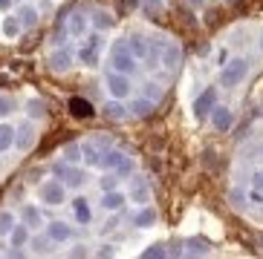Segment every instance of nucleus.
Masks as SVG:
<instances>
[{"label":"nucleus","mask_w":263,"mask_h":259,"mask_svg":"<svg viewBox=\"0 0 263 259\" xmlns=\"http://www.w3.org/2000/svg\"><path fill=\"white\" fill-rule=\"evenodd\" d=\"M15 136H17V130H15V127H9V124H0V153H6L9 147L15 144Z\"/></svg>","instance_id":"4be33fe9"},{"label":"nucleus","mask_w":263,"mask_h":259,"mask_svg":"<svg viewBox=\"0 0 263 259\" xmlns=\"http://www.w3.org/2000/svg\"><path fill=\"white\" fill-rule=\"evenodd\" d=\"M130 199H133V202H139V205H145L147 199H151V187H147L145 179H133V184H130Z\"/></svg>","instance_id":"f3484780"},{"label":"nucleus","mask_w":263,"mask_h":259,"mask_svg":"<svg viewBox=\"0 0 263 259\" xmlns=\"http://www.w3.org/2000/svg\"><path fill=\"white\" fill-rule=\"evenodd\" d=\"M52 173H55V179H61V182L70 184V187H81V184H84V170L72 167L70 161H58L52 167Z\"/></svg>","instance_id":"423d86ee"},{"label":"nucleus","mask_w":263,"mask_h":259,"mask_svg":"<svg viewBox=\"0 0 263 259\" xmlns=\"http://www.w3.org/2000/svg\"><path fill=\"white\" fill-rule=\"evenodd\" d=\"M154 222H156V210H154V207H145V210H139V213L133 216V225H136V228H151Z\"/></svg>","instance_id":"5701e85b"},{"label":"nucleus","mask_w":263,"mask_h":259,"mask_svg":"<svg viewBox=\"0 0 263 259\" xmlns=\"http://www.w3.org/2000/svg\"><path fill=\"white\" fill-rule=\"evenodd\" d=\"M145 98H151L154 104H156V101H162V87L154 84V81H147V84H145Z\"/></svg>","instance_id":"2f4dec72"},{"label":"nucleus","mask_w":263,"mask_h":259,"mask_svg":"<svg viewBox=\"0 0 263 259\" xmlns=\"http://www.w3.org/2000/svg\"><path fill=\"white\" fill-rule=\"evenodd\" d=\"M49 239V236H47ZM47 239H44V236H35V239H32V248H35V251H44V248H47Z\"/></svg>","instance_id":"e433bc0d"},{"label":"nucleus","mask_w":263,"mask_h":259,"mask_svg":"<svg viewBox=\"0 0 263 259\" xmlns=\"http://www.w3.org/2000/svg\"><path fill=\"white\" fill-rule=\"evenodd\" d=\"M15 3H24V0H15Z\"/></svg>","instance_id":"37998d69"},{"label":"nucleus","mask_w":263,"mask_h":259,"mask_svg":"<svg viewBox=\"0 0 263 259\" xmlns=\"http://www.w3.org/2000/svg\"><path fill=\"white\" fill-rule=\"evenodd\" d=\"M9 259H24V253H21V251H17V248H15V251L9 253Z\"/></svg>","instance_id":"a19ab883"},{"label":"nucleus","mask_w":263,"mask_h":259,"mask_svg":"<svg viewBox=\"0 0 263 259\" xmlns=\"http://www.w3.org/2000/svg\"><path fill=\"white\" fill-rule=\"evenodd\" d=\"M130 113H133V115H139V118H145V115L154 113V101H151V98H139V101H133V104H130Z\"/></svg>","instance_id":"cd10ccee"},{"label":"nucleus","mask_w":263,"mask_h":259,"mask_svg":"<svg viewBox=\"0 0 263 259\" xmlns=\"http://www.w3.org/2000/svg\"><path fill=\"white\" fill-rule=\"evenodd\" d=\"M107 90H110V95H113V98L116 101H122V98H127V95H130V75H122V72H113V69H110L107 72Z\"/></svg>","instance_id":"0eeeda50"},{"label":"nucleus","mask_w":263,"mask_h":259,"mask_svg":"<svg viewBox=\"0 0 263 259\" xmlns=\"http://www.w3.org/2000/svg\"><path fill=\"white\" fill-rule=\"evenodd\" d=\"M99 167L113 170L116 176H127V173L133 170V161L127 159V156H124L122 150H113V147H110V150L104 153V156H101V164H99Z\"/></svg>","instance_id":"20e7f679"},{"label":"nucleus","mask_w":263,"mask_h":259,"mask_svg":"<svg viewBox=\"0 0 263 259\" xmlns=\"http://www.w3.org/2000/svg\"><path fill=\"white\" fill-rule=\"evenodd\" d=\"M15 0H0V12H9V6H12Z\"/></svg>","instance_id":"ea45409f"},{"label":"nucleus","mask_w":263,"mask_h":259,"mask_svg":"<svg viewBox=\"0 0 263 259\" xmlns=\"http://www.w3.org/2000/svg\"><path fill=\"white\" fill-rule=\"evenodd\" d=\"M147 63H162L165 69H174L182 63V49L179 44H174L171 38H151V55H147Z\"/></svg>","instance_id":"f257e3e1"},{"label":"nucleus","mask_w":263,"mask_h":259,"mask_svg":"<svg viewBox=\"0 0 263 259\" xmlns=\"http://www.w3.org/2000/svg\"><path fill=\"white\" fill-rule=\"evenodd\" d=\"M70 113L76 115V118H90V115H93V104L87 98H70Z\"/></svg>","instance_id":"6ab92c4d"},{"label":"nucleus","mask_w":263,"mask_h":259,"mask_svg":"<svg viewBox=\"0 0 263 259\" xmlns=\"http://www.w3.org/2000/svg\"><path fill=\"white\" fill-rule=\"evenodd\" d=\"M12 228H15V216L9 213V210H0V236L12 233Z\"/></svg>","instance_id":"7c9ffc66"},{"label":"nucleus","mask_w":263,"mask_h":259,"mask_svg":"<svg viewBox=\"0 0 263 259\" xmlns=\"http://www.w3.org/2000/svg\"><path fill=\"white\" fill-rule=\"evenodd\" d=\"M26 110H29V115H32V118H41L47 107H44V101H41V98H32L29 104H26Z\"/></svg>","instance_id":"473e14b6"},{"label":"nucleus","mask_w":263,"mask_h":259,"mask_svg":"<svg viewBox=\"0 0 263 259\" xmlns=\"http://www.w3.org/2000/svg\"><path fill=\"white\" fill-rule=\"evenodd\" d=\"M21 32H24L21 17H17V15H6V20H3V35H6V38H17Z\"/></svg>","instance_id":"aec40b11"},{"label":"nucleus","mask_w":263,"mask_h":259,"mask_svg":"<svg viewBox=\"0 0 263 259\" xmlns=\"http://www.w3.org/2000/svg\"><path fill=\"white\" fill-rule=\"evenodd\" d=\"M249 69H252V61H249V58H232V61L220 69V84L229 87V90H232V87H240L246 81Z\"/></svg>","instance_id":"7ed1b4c3"},{"label":"nucleus","mask_w":263,"mask_h":259,"mask_svg":"<svg viewBox=\"0 0 263 259\" xmlns=\"http://www.w3.org/2000/svg\"><path fill=\"white\" fill-rule=\"evenodd\" d=\"M12 248H21V245H26L29 242V225H15L12 228Z\"/></svg>","instance_id":"393cba45"},{"label":"nucleus","mask_w":263,"mask_h":259,"mask_svg":"<svg viewBox=\"0 0 263 259\" xmlns=\"http://www.w3.org/2000/svg\"><path fill=\"white\" fill-rule=\"evenodd\" d=\"M99 184H101V190H104V193L116 190V184H119V182H116V173H113V176H104V179H101Z\"/></svg>","instance_id":"c9c22d12"},{"label":"nucleus","mask_w":263,"mask_h":259,"mask_svg":"<svg viewBox=\"0 0 263 259\" xmlns=\"http://www.w3.org/2000/svg\"><path fill=\"white\" fill-rule=\"evenodd\" d=\"M90 23H93V29L96 32H107L113 29V15H110L107 9H93V15H90Z\"/></svg>","instance_id":"4468645a"},{"label":"nucleus","mask_w":263,"mask_h":259,"mask_svg":"<svg viewBox=\"0 0 263 259\" xmlns=\"http://www.w3.org/2000/svg\"><path fill=\"white\" fill-rule=\"evenodd\" d=\"M15 110V104H12V98L9 95H0V118H6L9 113Z\"/></svg>","instance_id":"f704fd0d"},{"label":"nucleus","mask_w":263,"mask_h":259,"mask_svg":"<svg viewBox=\"0 0 263 259\" xmlns=\"http://www.w3.org/2000/svg\"><path fill=\"white\" fill-rule=\"evenodd\" d=\"M252 184H255L257 190H263V170H257V173L252 176Z\"/></svg>","instance_id":"58836bf2"},{"label":"nucleus","mask_w":263,"mask_h":259,"mask_svg":"<svg viewBox=\"0 0 263 259\" xmlns=\"http://www.w3.org/2000/svg\"><path fill=\"white\" fill-rule=\"evenodd\" d=\"M209 118H211V124H214V130H217V133H229V130L234 127V121H237V118H234V110L220 107V104L214 107V113H211Z\"/></svg>","instance_id":"9b49d317"},{"label":"nucleus","mask_w":263,"mask_h":259,"mask_svg":"<svg viewBox=\"0 0 263 259\" xmlns=\"http://www.w3.org/2000/svg\"><path fill=\"white\" fill-rule=\"evenodd\" d=\"M87 29H90V17H87V12L76 9V12L67 15V35H72V38H84Z\"/></svg>","instance_id":"1a4fd4ad"},{"label":"nucleus","mask_w":263,"mask_h":259,"mask_svg":"<svg viewBox=\"0 0 263 259\" xmlns=\"http://www.w3.org/2000/svg\"><path fill=\"white\" fill-rule=\"evenodd\" d=\"M101 44H104V40H101V32H93V35L84 40V46L78 49V61L84 63V67H96V63H99Z\"/></svg>","instance_id":"39448f33"},{"label":"nucleus","mask_w":263,"mask_h":259,"mask_svg":"<svg viewBox=\"0 0 263 259\" xmlns=\"http://www.w3.org/2000/svg\"><path fill=\"white\" fill-rule=\"evenodd\" d=\"M142 6H145V12H151V15H156V12H162L165 0H142Z\"/></svg>","instance_id":"72a5a7b5"},{"label":"nucleus","mask_w":263,"mask_h":259,"mask_svg":"<svg viewBox=\"0 0 263 259\" xmlns=\"http://www.w3.org/2000/svg\"><path fill=\"white\" fill-rule=\"evenodd\" d=\"M47 236L52 239V242H70L72 239V228L70 225H64V222H52L47 228Z\"/></svg>","instance_id":"2eb2a0df"},{"label":"nucleus","mask_w":263,"mask_h":259,"mask_svg":"<svg viewBox=\"0 0 263 259\" xmlns=\"http://www.w3.org/2000/svg\"><path fill=\"white\" fill-rule=\"evenodd\" d=\"M113 253H116V248H110V245H104V248L99 251V259H110Z\"/></svg>","instance_id":"4c0bfd02"},{"label":"nucleus","mask_w":263,"mask_h":259,"mask_svg":"<svg viewBox=\"0 0 263 259\" xmlns=\"http://www.w3.org/2000/svg\"><path fill=\"white\" fill-rule=\"evenodd\" d=\"M15 144L21 147V150H29V147L35 144V130H32V124H21V127H17Z\"/></svg>","instance_id":"dca6fc26"},{"label":"nucleus","mask_w":263,"mask_h":259,"mask_svg":"<svg viewBox=\"0 0 263 259\" xmlns=\"http://www.w3.org/2000/svg\"><path fill=\"white\" fill-rule=\"evenodd\" d=\"M110 69L113 72H122V75H133L139 69V61L130 55V49H127L124 40H116L113 49H110Z\"/></svg>","instance_id":"f03ea898"},{"label":"nucleus","mask_w":263,"mask_h":259,"mask_svg":"<svg viewBox=\"0 0 263 259\" xmlns=\"http://www.w3.org/2000/svg\"><path fill=\"white\" fill-rule=\"evenodd\" d=\"M17 17H21V23H24V29H35V26H38V9L29 6V3H21Z\"/></svg>","instance_id":"a211bd4d"},{"label":"nucleus","mask_w":263,"mask_h":259,"mask_svg":"<svg viewBox=\"0 0 263 259\" xmlns=\"http://www.w3.org/2000/svg\"><path fill=\"white\" fill-rule=\"evenodd\" d=\"M260 52H263V38H260Z\"/></svg>","instance_id":"79ce46f5"},{"label":"nucleus","mask_w":263,"mask_h":259,"mask_svg":"<svg viewBox=\"0 0 263 259\" xmlns=\"http://www.w3.org/2000/svg\"><path fill=\"white\" fill-rule=\"evenodd\" d=\"M139 259H168V251H165V245H151Z\"/></svg>","instance_id":"c756f323"},{"label":"nucleus","mask_w":263,"mask_h":259,"mask_svg":"<svg viewBox=\"0 0 263 259\" xmlns=\"http://www.w3.org/2000/svg\"><path fill=\"white\" fill-rule=\"evenodd\" d=\"M101 113L107 115V118H116V121H119V118H124V115H127V110L122 107V101L113 98V101H107V104L101 107Z\"/></svg>","instance_id":"a878e982"},{"label":"nucleus","mask_w":263,"mask_h":259,"mask_svg":"<svg viewBox=\"0 0 263 259\" xmlns=\"http://www.w3.org/2000/svg\"><path fill=\"white\" fill-rule=\"evenodd\" d=\"M67 190H64V182H44L41 184V199H44V205H61Z\"/></svg>","instance_id":"f8f14e48"},{"label":"nucleus","mask_w":263,"mask_h":259,"mask_svg":"<svg viewBox=\"0 0 263 259\" xmlns=\"http://www.w3.org/2000/svg\"><path fill=\"white\" fill-rule=\"evenodd\" d=\"M124 44H127V49H130V55L136 61H147V55H151V38L133 32L130 38H124Z\"/></svg>","instance_id":"9d476101"},{"label":"nucleus","mask_w":263,"mask_h":259,"mask_svg":"<svg viewBox=\"0 0 263 259\" xmlns=\"http://www.w3.org/2000/svg\"><path fill=\"white\" fill-rule=\"evenodd\" d=\"M260 115H263V110H260Z\"/></svg>","instance_id":"c03bdc74"},{"label":"nucleus","mask_w":263,"mask_h":259,"mask_svg":"<svg viewBox=\"0 0 263 259\" xmlns=\"http://www.w3.org/2000/svg\"><path fill=\"white\" fill-rule=\"evenodd\" d=\"M21 216H24V225H29V228H38L41 225V210L32 205H24L21 207Z\"/></svg>","instance_id":"bb28decb"},{"label":"nucleus","mask_w":263,"mask_h":259,"mask_svg":"<svg viewBox=\"0 0 263 259\" xmlns=\"http://www.w3.org/2000/svg\"><path fill=\"white\" fill-rule=\"evenodd\" d=\"M72 210H76V219L81 222V225H87V222L93 219V210L87 205V199H76V202H72Z\"/></svg>","instance_id":"412c9836"},{"label":"nucleus","mask_w":263,"mask_h":259,"mask_svg":"<svg viewBox=\"0 0 263 259\" xmlns=\"http://www.w3.org/2000/svg\"><path fill=\"white\" fill-rule=\"evenodd\" d=\"M72 61H76V55H72L70 46H58V49L49 55V67H52L55 72H67V69L72 67Z\"/></svg>","instance_id":"ddd939ff"},{"label":"nucleus","mask_w":263,"mask_h":259,"mask_svg":"<svg viewBox=\"0 0 263 259\" xmlns=\"http://www.w3.org/2000/svg\"><path fill=\"white\" fill-rule=\"evenodd\" d=\"M122 205H124V196H122L119 190L104 193V199H101V207H104V210H119Z\"/></svg>","instance_id":"b1692460"},{"label":"nucleus","mask_w":263,"mask_h":259,"mask_svg":"<svg viewBox=\"0 0 263 259\" xmlns=\"http://www.w3.org/2000/svg\"><path fill=\"white\" fill-rule=\"evenodd\" d=\"M81 156H84V147H78V144H67V147H64V159L70 161V164L81 161Z\"/></svg>","instance_id":"c85d7f7f"},{"label":"nucleus","mask_w":263,"mask_h":259,"mask_svg":"<svg viewBox=\"0 0 263 259\" xmlns=\"http://www.w3.org/2000/svg\"><path fill=\"white\" fill-rule=\"evenodd\" d=\"M214 107H217V90L214 87H209L205 92H200V95L194 98V115H197L200 121L205 118V115L214 113Z\"/></svg>","instance_id":"6e6552de"}]
</instances>
